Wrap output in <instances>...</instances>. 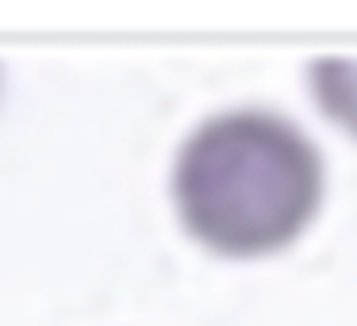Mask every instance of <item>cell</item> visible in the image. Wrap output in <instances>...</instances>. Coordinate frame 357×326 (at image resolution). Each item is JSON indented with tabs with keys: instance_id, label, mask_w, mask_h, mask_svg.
Listing matches in <instances>:
<instances>
[{
	"instance_id": "7a4b0ae2",
	"label": "cell",
	"mask_w": 357,
	"mask_h": 326,
	"mask_svg": "<svg viewBox=\"0 0 357 326\" xmlns=\"http://www.w3.org/2000/svg\"><path fill=\"white\" fill-rule=\"evenodd\" d=\"M307 81L319 111L357 142V58H315Z\"/></svg>"
},
{
	"instance_id": "6da1fadb",
	"label": "cell",
	"mask_w": 357,
	"mask_h": 326,
	"mask_svg": "<svg viewBox=\"0 0 357 326\" xmlns=\"http://www.w3.org/2000/svg\"><path fill=\"white\" fill-rule=\"evenodd\" d=\"M181 231L227 261L284 254L311 231L326 200V157L296 119L261 104L204 116L169 169Z\"/></svg>"
}]
</instances>
